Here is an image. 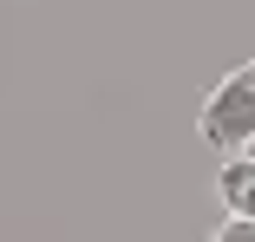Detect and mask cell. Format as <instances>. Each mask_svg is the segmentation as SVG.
<instances>
[{
	"label": "cell",
	"instance_id": "1",
	"mask_svg": "<svg viewBox=\"0 0 255 242\" xmlns=\"http://www.w3.org/2000/svg\"><path fill=\"white\" fill-rule=\"evenodd\" d=\"M203 144L223 157H249V144H255V59L236 66L229 79H216V92L203 99V118H196Z\"/></svg>",
	"mask_w": 255,
	"mask_h": 242
},
{
	"label": "cell",
	"instance_id": "2",
	"mask_svg": "<svg viewBox=\"0 0 255 242\" xmlns=\"http://www.w3.org/2000/svg\"><path fill=\"white\" fill-rule=\"evenodd\" d=\"M216 190H223L229 216H249V223H255V157H229V164L216 170Z\"/></svg>",
	"mask_w": 255,
	"mask_h": 242
},
{
	"label": "cell",
	"instance_id": "3",
	"mask_svg": "<svg viewBox=\"0 0 255 242\" xmlns=\"http://www.w3.org/2000/svg\"><path fill=\"white\" fill-rule=\"evenodd\" d=\"M210 242H255V223H249V216H229V223H223Z\"/></svg>",
	"mask_w": 255,
	"mask_h": 242
},
{
	"label": "cell",
	"instance_id": "4",
	"mask_svg": "<svg viewBox=\"0 0 255 242\" xmlns=\"http://www.w3.org/2000/svg\"><path fill=\"white\" fill-rule=\"evenodd\" d=\"M249 157H255V144H249Z\"/></svg>",
	"mask_w": 255,
	"mask_h": 242
}]
</instances>
